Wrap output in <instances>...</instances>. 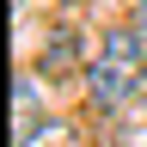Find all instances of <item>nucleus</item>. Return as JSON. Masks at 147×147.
Wrapping results in <instances>:
<instances>
[{"mask_svg":"<svg viewBox=\"0 0 147 147\" xmlns=\"http://www.w3.org/2000/svg\"><path fill=\"white\" fill-rule=\"evenodd\" d=\"M49 117H37V86L31 80H18V92H12V135L25 141V135H37Z\"/></svg>","mask_w":147,"mask_h":147,"instance_id":"7ed1b4c3","label":"nucleus"},{"mask_svg":"<svg viewBox=\"0 0 147 147\" xmlns=\"http://www.w3.org/2000/svg\"><path fill=\"white\" fill-rule=\"evenodd\" d=\"M18 147H80V129H74V123H43L37 135H25Z\"/></svg>","mask_w":147,"mask_h":147,"instance_id":"20e7f679","label":"nucleus"},{"mask_svg":"<svg viewBox=\"0 0 147 147\" xmlns=\"http://www.w3.org/2000/svg\"><path fill=\"white\" fill-rule=\"evenodd\" d=\"M135 25H141V37H147V0H141V18H135Z\"/></svg>","mask_w":147,"mask_h":147,"instance_id":"39448f33","label":"nucleus"},{"mask_svg":"<svg viewBox=\"0 0 147 147\" xmlns=\"http://www.w3.org/2000/svg\"><path fill=\"white\" fill-rule=\"evenodd\" d=\"M147 80V37L141 25H110L98 43V61L86 67V92L98 110H123Z\"/></svg>","mask_w":147,"mask_h":147,"instance_id":"f257e3e1","label":"nucleus"},{"mask_svg":"<svg viewBox=\"0 0 147 147\" xmlns=\"http://www.w3.org/2000/svg\"><path fill=\"white\" fill-rule=\"evenodd\" d=\"M37 67H43L49 80H67V74H86V67H80V37H74V31H61L55 43H43V61H37Z\"/></svg>","mask_w":147,"mask_h":147,"instance_id":"f03ea898","label":"nucleus"}]
</instances>
